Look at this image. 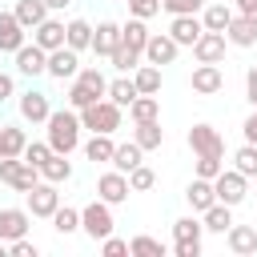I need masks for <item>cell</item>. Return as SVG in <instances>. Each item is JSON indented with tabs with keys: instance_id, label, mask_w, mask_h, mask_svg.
Wrapping results in <instances>:
<instances>
[{
	"instance_id": "1f68e13d",
	"label": "cell",
	"mask_w": 257,
	"mask_h": 257,
	"mask_svg": "<svg viewBox=\"0 0 257 257\" xmlns=\"http://www.w3.org/2000/svg\"><path fill=\"white\" fill-rule=\"evenodd\" d=\"M12 12H16V20H20L24 28H36L40 20H48V16H52L44 0H16V8H12Z\"/></svg>"
},
{
	"instance_id": "30bf717a",
	"label": "cell",
	"mask_w": 257,
	"mask_h": 257,
	"mask_svg": "<svg viewBox=\"0 0 257 257\" xmlns=\"http://www.w3.org/2000/svg\"><path fill=\"white\" fill-rule=\"evenodd\" d=\"M128 193H133V185H128V173H120V169H108V173H100V177H96V197H100V201H108V205H120V201H128Z\"/></svg>"
},
{
	"instance_id": "f35d334b",
	"label": "cell",
	"mask_w": 257,
	"mask_h": 257,
	"mask_svg": "<svg viewBox=\"0 0 257 257\" xmlns=\"http://www.w3.org/2000/svg\"><path fill=\"white\" fill-rule=\"evenodd\" d=\"M128 253H133V257H165V245H161L157 237L141 233V237H133V241H128Z\"/></svg>"
},
{
	"instance_id": "83f0119b",
	"label": "cell",
	"mask_w": 257,
	"mask_h": 257,
	"mask_svg": "<svg viewBox=\"0 0 257 257\" xmlns=\"http://www.w3.org/2000/svg\"><path fill=\"white\" fill-rule=\"evenodd\" d=\"M133 141H137L145 153L161 149V145H165V128H161V116H157V120H141V124L133 128Z\"/></svg>"
},
{
	"instance_id": "db71d44e",
	"label": "cell",
	"mask_w": 257,
	"mask_h": 257,
	"mask_svg": "<svg viewBox=\"0 0 257 257\" xmlns=\"http://www.w3.org/2000/svg\"><path fill=\"white\" fill-rule=\"evenodd\" d=\"M237 12H245V16L257 20V0H237Z\"/></svg>"
},
{
	"instance_id": "11a10c76",
	"label": "cell",
	"mask_w": 257,
	"mask_h": 257,
	"mask_svg": "<svg viewBox=\"0 0 257 257\" xmlns=\"http://www.w3.org/2000/svg\"><path fill=\"white\" fill-rule=\"evenodd\" d=\"M44 4H48V12H64L72 0H44Z\"/></svg>"
},
{
	"instance_id": "cb8c5ba5",
	"label": "cell",
	"mask_w": 257,
	"mask_h": 257,
	"mask_svg": "<svg viewBox=\"0 0 257 257\" xmlns=\"http://www.w3.org/2000/svg\"><path fill=\"white\" fill-rule=\"evenodd\" d=\"M149 20H137V16H128L124 24H120V44L124 48H133V52H141L145 56V44H149Z\"/></svg>"
},
{
	"instance_id": "bcb514c9",
	"label": "cell",
	"mask_w": 257,
	"mask_h": 257,
	"mask_svg": "<svg viewBox=\"0 0 257 257\" xmlns=\"http://www.w3.org/2000/svg\"><path fill=\"white\" fill-rule=\"evenodd\" d=\"M221 169H225V161H221V157H197V177H209V181H213Z\"/></svg>"
},
{
	"instance_id": "d4e9b609",
	"label": "cell",
	"mask_w": 257,
	"mask_h": 257,
	"mask_svg": "<svg viewBox=\"0 0 257 257\" xmlns=\"http://www.w3.org/2000/svg\"><path fill=\"white\" fill-rule=\"evenodd\" d=\"M112 153H116L112 133H92V137L84 141V157H88L92 165H112Z\"/></svg>"
},
{
	"instance_id": "3957f363",
	"label": "cell",
	"mask_w": 257,
	"mask_h": 257,
	"mask_svg": "<svg viewBox=\"0 0 257 257\" xmlns=\"http://www.w3.org/2000/svg\"><path fill=\"white\" fill-rule=\"evenodd\" d=\"M120 116H124V108H120L116 100H108V96H100V100H92L88 108H80V124H84L88 133H116V128H120Z\"/></svg>"
},
{
	"instance_id": "60d3db41",
	"label": "cell",
	"mask_w": 257,
	"mask_h": 257,
	"mask_svg": "<svg viewBox=\"0 0 257 257\" xmlns=\"http://www.w3.org/2000/svg\"><path fill=\"white\" fill-rule=\"evenodd\" d=\"M128 185H133V193H149V189L157 185V173H153V169H149V165L141 161V165H137V169L128 173Z\"/></svg>"
},
{
	"instance_id": "9c48e42d",
	"label": "cell",
	"mask_w": 257,
	"mask_h": 257,
	"mask_svg": "<svg viewBox=\"0 0 257 257\" xmlns=\"http://www.w3.org/2000/svg\"><path fill=\"white\" fill-rule=\"evenodd\" d=\"M16 108H20V120H28V124H44V120L52 116V100H48V92H40V88L20 92Z\"/></svg>"
},
{
	"instance_id": "7bdbcfd3",
	"label": "cell",
	"mask_w": 257,
	"mask_h": 257,
	"mask_svg": "<svg viewBox=\"0 0 257 257\" xmlns=\"http://www.w3.org/2000/svg\"><path fill=\"white\" fill-rule=\"evenodd\" d=\"M108 60H112V68H116V72H133V68L141 64V52H133V48H124V44H120Z\"/></svg>"
},
{
	"instance_id": "d6986e66",
	"label": "cell",
	"mask_w": 257,
	"mask_h": 257,
	"mask_svg": "<svg viewBox=\"0 0 257 257\" xmlns=\"http://www.w3.org/2000/svg\"><path fill=\"white\" fill-rule=\"evenodd\" d=\"M116 48H120V24L116 20H100L92 28V52L96 56H112Z\"/></svg>"
},
{
	"instance_id": "681fc988",
	"label": "cell",
	"mask_w": 257,
	"mask_h": 257,
	"mask_svg": "<svg viewBox=\"0 0 257 257\" xmlns=\"http://www.w3.org/2000/svg\"><path fill=\"white\" fill-rule=\"evenodd\" d=\"M245 96H249V104L257 108V64L245 72Z\"/></svg>"
},
{
	"instance_id": "484cf974",
	"label": "cell",
	"mask_w": 257,
	"mask_h": 257,
	"mask_svg": "<svg viewBox=\"0 0 257 257\" xmlns=\"http://www.w3.org/2000/svg\"><path fill=\"white\" fill-rule=\"evenodd\" d=\"M225 241H229V249H233L237 257H249V253H257V229H253V225H229Z\"/></svg>"
},
{
	"instance_id": "ffe728a7",
	"label": "cell",
	"mask_w": 257,
	"mask_h": 257,
	"mask_svg": "<svg viewBox=\"0 0 257 257\" xmlns=\"http://www.w3.org/2000/svg\"><path fill=\"white\" fill-rule=\"evenodd\" d=\"M185 201H189L193 213H205L209 205H217V189H213V181H209V177H193L189 189H185Z\"/></svg>"
},
{
	"instance_id": "ee69618b",
	"label": "cell",
	"mask_w": 257,
	"mask_h": 257,
	"mask_svg": "<svg viewBox=\"0 0 257 257\" xmlns=\"http://www.w3.org/2000/svg\"><path fill=\"white\" fill-rule=\"evenodd\" d=\"M124 4H128V16L137 20H153L161 12V0H124Z\"/></svg>"
},
{
	"instance_id": "9f6ffc18",
	"label": "cell",
	"mask_w": 257,
	"mask_h": 257,
	"mask_svg": "<svg viewBox=\"0 0 257 257\" xmlns=\"http://www.w3.org/2000/svg\"><path fill=\"white\" fill-rule=\"evenodd\" d=\"M0 161H4V137H0Z\"/></svg>"
},
{
	"instance_id": "f907efd6",
	"label": "cell",
	"mask_w": 257,
	"mask_h": 257,
	"mask_svg": "<svg viewBox=\"0 0 257 257\" xmlns=\"http://www.w3.org/2000/svg\"><path fill=\"white\" fill-rule=\"evenodd\" d=\"M241 133H245V141H249V145H257V108H253V112L245 116V124H241Z\"/></svg>"
},
{
	"instance_id": "ac0fdd59",
	"label": "cell",
	"mask_w": 257,
	"mask_h": 257,
	"mask_svg": "<svg viewBox=\"0 0 257 257\" xmlns=\"http://www.w3.org/2000/svg\"><path fill=\"white\" fill-rule=\"evenodd\" d=\"M225 36H229V44H233V48H253V44H257V20H253V16H245V12H237V16L229 20Z\"/></svg>"
},
{
	"instance_id": "9a60e30c",
	"label": "cell",
	"mask_w": 257,
	"mask_h": 257,
	"mask_svg": "<svg viewBox=\"0 0 257 257\" xmlns=\"http://www.w3.org/2000/svg\"><path fill=\"white\" fill-rule=\"evenodd\" d=\"M28 225H32V213L28 209H12L4 205L0 209V241H16V237H28Z\"/></svg>"
},
{
	"instance_id": "c3c4849f",
	"label": "cell",
	"mask_w": 257,
	"mask_h": 257,
	"mask_svg": "<svg viewBox=\"0 0 257 257\" xmlns=\"http://www.w3.org/2000/svg\"><path fill=\"white\" fill-rule=\"evenodd\" d=\"M8 253H12V257H36L40 249H36V241H28V237H16V241H8Z\"/></svg>"
},
{
	"instance_id": "7402d4cb",
	"label": "cell",
	"mask_w": 257,
	"mask_h": 257,
	"mask_svg": "<svg viewBox=\"0 0 257 257\" xmlns=\"http://www.w3.org/2000/svg\"><path fill=\"white\" fill-rule=\"evenodd\" d=\"M24 32L28 28L16 20V12H0V52H16L20 44H28Z\"/></svg>"
},
{
	"instance_id": "8992f818",
	"label": "cell",
	"mask_w": 257,
	"mask_h": 257,
	"mask_svg": "<svg viewBox=\"0 0 257 257\" xmlns=\"http://www.w3.org/2000/svg\"><path fill=\"white\" fill-rule=\"evenodd\" d=\"M245 185H249V177H245V173H237V169H221V173L213 177L217 201H221V205H233V209L245 201V193H249Z\"/></svg>"
},
{
	"instance_id": "603a6c76",
	"label": "cell",
	"mask_w": 257,
	"mask_h": 257,
	"mask_svg": "<svg viewBox=\"0 0 257 257\" xmlns=\"http://www.w3.org/2000/svg\"><path fill=\"white\" fill-rule=\"evenodd\" d=\"M32 40L44 48V52H52V48H60L64 44V20H56V16H48V20H40L36 28H32Z\"/></svg>"
},
{
	"instance_id": "5bb4252c",
	"label": "cell",
	"mask_w": 257,
	"mask_h": 257,
	"mask_svg": "<svg viewBox=\"0 0 257 257\" xmlns=\"http://www.w3.org/2000/svg\"><path fill=\"white\" fill-rule=\"evenodd\" d=\"M189 84H193L197 96H217L225 88V72H221V64H197L193 76H189Z\"/></svg>"
},
{
	"instance_id": "f1b7e54d",
	"label": "cell",
	"mask_w": 257,
	"mask_h": 257,
	"mask_svg": "<svg viewBox=\"0 0 257 257\" xmlns=\"http://www.w3.org/2000/svg\"><path fill=\"white\" fill-rule=\"evenodd\" d=\"M201 221H205V233H229V225H233V205H209L205 213H201Z\"/></svg>"
},
{
	"instance_id": "44dd1931",
	"label": "cell",
	"mask_w": 257,
	"mask_h": 257,
	"mask_svg": "<svg viewBox=\"0 0 257 257\" xmlns=\"http://www.w3.org/2000/svg\"><path fill=\"white\" fill-rule=\"evenodd\" d=\"M201 237H205V221H201V213H193V217H177V221H173V245H201Z\"/></svg>"
},
{
	"instance_id": "277c9868",
	"label": "cell",
	"mask_w": 257,
	"mask_h": 257,
	"mask_svg": "<svg viewBox=\"0 0 257 257\" xmlns=\"http://www.w3.org/2000/svg\"><path fill=\"white\" fill-rule=\"evenodd\" d=\"M116 229V221H112V205L108 201H88L84 209H80V233L84 237H92V241H104L108 233Z\"/></svg>"
},
{
	"instance_id": "8fae6325",
	"label": "cell",
	"mask_w": 257,
	"mask_h": 257,
	"mask_svg": "<svg viewBox=\"0 0 257 257\" xmlns=\"http://www.w3.org/2000/svg\"><path fill=\"white\" fill-rule=\"evenodd\" d=\"M225 48H229V36L205 28L201 40L193 44V56H197V64H221V60H225Z\"/></svg>"
},
{
	"instance_id": "7dc6e473",
	"label": "cell",
	"mask_w": 257,
	"mask_h": 257,
	"mask_svg": "<svg viewBox=\"0 0 257 257\" xmlns=\"http://www.w3.org/2000/svg\"><path fill=\"white\" fill-rule=\"evenodd\" d=\"M100 253H104V257H124V253H128V241H120V237L108 233V237L100 241Z\"/></svg>"
},
{
	"instance_id": "6da1fadb",
	"label": "cell",
	"mask_w": 257,
	"mask_h": 257,
	"mask_svg": "<svg viewBox=\"0 0 257 257\" xmlns=\"http://www.w3.org/2000/svg\"><path fill=\"white\" fill-rule=\"evenodd\" d=\"M44 128H48V145H52V153H64V157H72L76 149H80V112L76 108H52V116L44 120Z\"/></svg>"
},
{
	"instance_id": "d6a6232c",
	"label": "cell",
	"mask_w": 257,
	"mask_h": 257,
	"mask_svg": "<svg viewBox=\"0 0 257 257\" xmlns=\"http://www.w3.org/2000/svg\"><path fill=\"white\" fill-rule=\"evenodd\" d=\"M40 177H44V181H52V185H64V181L72 177V161H68L64 153H52V157L40 165Z\"/></svg>"
},
{
	"instance_id": "816d5d0a",
	"label": "cell",
	"mask_w": 257,
	"mask_h": 257,
	"mask_svg": "<svg viewBox=\"0 0 257 257\" xmlns=\"http://www.w3.org/2000/svg\"><path fill=\"white\" fill-rule=\"evenodd\" d=\"M8 96H16V80H12L8 72H0V104H4Z\"/></svg>"
},
{
	"instance_id": "f6af8a7d",
	"label": "cell",
	"mask_w": 257,
	"mask_h": 257,
	"mask_svg": "<svg viewBox=\"0 0 257 257\" xmlns=\"http://www.w3.org/2000/svg\"><path fill=\"white\" fill-rule=\"evenodd\" d=\"M48 157H52V145H48V141H28V149H24V161H32V165L40 169Z\"/></svg>"
},
{
	"instance_id": "74e56055",
	"label": "cell",
	"mask_w": 257,
	"mask_h": 257,
	"mask_svg": "<svg viewBox=\"0 0 257 257\" xmlns=\"http://www.w3.org/2000/svg\"><path fill=\"white\" fill-rule=\"evenodd\" d=\"M52 229H56L60 237L76 233V229H80V209H72V205H60V209L52 213Z\"/></svg>"
},
{
	"instance_id": "ab89813d",
	"label": "cell",
	"mask_w": 257,
	"mask_h": 257,
	"mask_svg": "<svg viewBox=\"0 0 257 257\" xmlns=\"http://www.w3.org/2000/svg\"><path fill=\"white\" fill-rule=\"evenodd\" d=\"M233 169L237 173H245V177H257V145H241L237 153H233Z\"/></svg>"
},
{
	"instance_id": "4dcf8cb0",
	"label": "cell",
	"mask_w": 257,
	"mask_h": 257,
	"mask_svg": "<svg viewBox=\"0 0 257 257\" xmlns=\"http://www.w3.org/2000/svg\"><path fill=\"white\" fill-rule=\"evenodd\" d=\"M64 44H68V48H76V52L92 48V24H88V20H80V16H76V20H68V24H64Z\"/></svg>"
},
{
	"instance_id": "4316f807",
	"label": "cell",
	"mask_w": 257,
	"mask_h": 257,
	"mask_svg": "<svg viewBox=\"0 0 257 257\" xmlns=\"http://www.w3.org/2000/svg\"><path fill=\"white\" fill-rule=\"evenodd\" d=\"M104 96H108V100H116L120 108H128V104L141 96V88H137V80H133L128 72H120L116 80H108V92H104Z\"/></svg>"
},
{
	"instance_id": "2e32d148",
	"label": "cell",
	"mask_w": 257,
	"mask_h": 257,
	"mask_svg": "<svg viewBox=\"0 0 257 257\" xmlns=\"http://www.w3.org/2000/svg\"><path fill=\"white\" fill-rule=\"evenodd\" d=\"M177 52H181V44H177L169 32H153V36H149V44H145V60H149V64H161V68H165V64H173V60H177Z\"/></svg>"
},
{
	"instance_id": "6f0895ef",
	"label": "cell",
	"mask_w": 257,
	"mask_h": 257,
	"mask_svg": "<svg viewBox=\"0 0 257 257\" xmlns=\"http://www.w3.org/2000/svg\"><path fill=\"white\" fill-rule=\"evenodd\" d=\"M0 249H8V245H4V241H0Z\"/></svg>"
},
{
	"instance_id": "7c38bea8",
	"label": "cell",
	"mask_w": 257,
	"mask_h": 257,
	"mask_svg": "<svg viewBox=\"0 0 257 257\" xmlns=\"http://www.w3.org/2000/svg\"><path fill=\"white\" fill-rule=\"evenodd\" d=\"M12 56H16V72H20V76H44V72H48V52H44L36 40H32V44H20Z\"/></svg>"
},
{
	"instance_id": "e575fe53",
	"label": "cell",
	"mask_w": 257,
	"mask_h": 257,
	"mask_svg": "<svg viewBox=\"0 0 257 257\" xmlns=\"http://www.w3.org/2000/svg\"><path fill=\"white\" fill-rule=\"evenodd\" d=\"M157 116H161V100L149 96V92H141V96L128 104V120H133V124H141V120H157Z\"/></svg>"
},
{
	"instance_id": "7a4b0ae2",
	"label": "cell",
	"mask_w": 257,
	"mask_h": 257,
	"mask_svg": "<svg viewBox=\"0 0 257 257\" xmlns=\"http://www.w3.org/2000/svg\"><path fill=\"white\" fill-rule=\"evenodd\" d=\"M104 92H108L104 72H100V68H80V72L72 76V84H68V96H64V100H68V108H76V112H80V108H88L92 100H100Z\"/></svg>"
},
{
	"instance_id": "d590c367",
	"label": "cell",
	"mask_w": 257,
	"mask_h": 257,
	"mask_svg": "<svg viewBox=\"0 0 257 257\" xmlns=\"http://www.w3.org/2000/svg\"><path fill=\"white\" fill-rule=\"evenodd\" d=\"M141 161H145V149H141L137 141H128V145H116V153H112V169H120V173H133Z\"/></svg>"
},
{
	"instance_id": "4fadbf2b",
	"label": "cell",
	"mask_w": 257,
	"mask_h": 257,
	"mask_svg": "<svg viewBox=\"0 0 257 257\" xmlns=\"http://www.w3.org/2000/svg\"><path fill=\"white\" fill-rule=\"evenodd\" d=\"M76 72H80V52H76V48L60 44V48L48 52V76H52V80H72Z\"/></svg>"
},
{
	"instance_id": "52a82bcc",
	"label": "cell",
	"mask_w": 257,
	"mask_h": 257,
	"mask_svg": "<svg viewBox=\"0 0 257 257\" xmlns=\"http://www.w3.org/2000/svg\"><path fill=\"white\" fill-rule=\"evenodd\" d=\"M24 197H28V213H32V217L52 221V213L60 209V193H56V185H52V181H36Z\"/></svg>"
},
{
	"instance_id": "5b68a950",
	"label": "cell",
	"mask_w": 257,
	"mask_h": 257,
	"mask_svg": "<svg viewBox=\"0 0 257 257\" xmlns=\"http://www.w3.org/2000/svg\"><path fill=\"white\" fill-rule=\"evenodd\" d=\"M0 181L8 185V189H16V193H28L36 181H44L40 177V169L32 165V161H24V157H4L0 161Z\"/></svg>"
},
{
	"instance_id": "f5cc1de1",
	"label": "cell",
	"mask_w": 257,
	"mask_h": 257,
	"mask_svg": "<svg viewBox=\"0 0 257 257\" xmlns=\"http://www.w3.org/2000/svg\"><path fill=\"white\" fill-rule=\"evenodd\" d=\"M177 257H201V245H173Z\"/></svg>"
},
{
	"instance_id": "b9f144b4",
	"label": "cell",
	"mask_w": 257,
	"mask_h": 257,
	"mask_svg": "<svg viewBox=\"0 0 257 257\" xmlns=\"http://www.w3.org/2000/svg\"><path fill=\"white\" fill-rule=\"evenodd\" d=\"M161 8L169 16H197L205 8V0H161Z\"/></svg>"
},
{
	"instance_id": "836d02e7",
	"label": "cell",
	"mask_w": 257,
	"mask_h": 257,
	"mask_svg": "<svg viewBox=\"0 0 257 257\" xmlns=\"http://www.w3.org/2000/svg\"><path fill=\"white\" fill-rule=\"evenodd\" d=\"M133 80H137V88H141V92L157 96V92H161V64H149V60H145V64H137V68H133Z\"/></svg>"
},
{
	"instance_id": "e0dca14e",
	"label": "cell",
	"mask_w": 257,
	"mask_h": 257,
	"mask_svg": "<svg viewBox=\"0 0 257 257\" xmlns=\"http://www.w3.org/2000/svg\"><path fill=\"white\" fill-rule=\"evenodd\" d=\"M201 32H205L201 12H197V16H173V20H169V36H173L181 48H193V44L201 40Z\"/></svg>"
},
{
	"instance_id": "8d00e7d4",
	"label": "cell",
	"mask_w": 257,
	"mask_h": 257,
	"mask_svg": "<svg viewBox=\"0 0 257 257\" xmlns=\"http://www.w3.org/2000/svg\"><path fill=\"white\" fill-rule=\"evenodd\" d=\"M0 137H4V157H24L28 133H24L20 124H0Z\"/></svg>"
},
{
	"instance_id": "f546056e",
	"label": "cell",
	"mask_w": 257,
	"mask_h": 257,
	"mask_svg": "<svg viewBox=\"0 0 257 257\" xmlns=\"http://www.w3.org/2000/svg\"><path fill=\"white\" fill-rule=\"evenodd\" d=\"M233 16H237V8H229V4H205V8H201V24H205L209 32H225Z\"/></svg>"
},
{
	"instance_id": "ba28073f",
	"label": "cell",
	"mask_w": 257,
	"mask_h": 257,
	"mask_svg": "<svg viewBox=\"0 0 257 257\" xmlns=\"http://www.w3.org/2000/svg\"><path fill=\"white\" fill-rule=\"evenodd\" d=\"M189 149L197 153V157H225V137L213 128V124H193L189 128Z\"/></svg>"
}]
</instances>
